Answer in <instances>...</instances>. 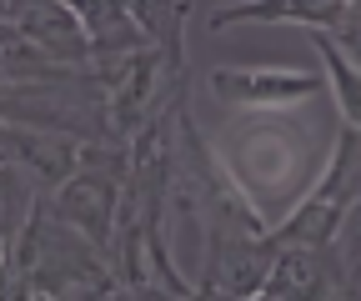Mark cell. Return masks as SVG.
Wrapping results in <instances>:
<instances>
[{
  "label": "cell",
  "instance_id": "cell-7",
  "mask_svg": "<svg viewBox=\"0 0 361 301\" xmlns=\"http://www.w3.org/2000/svg\"><path fill=\"white\" fill-rule=\"evenodd\" d=\"M346 256H336V241L322 246H281L276 266H271L261 296L281 301V296H346Z\"/></svg>",
  "mask_w": 361,
  "mask_h": 301
},
{
  "label": "cell",
  "instance_id": "cell-11",
  "mask_svg": "<svg viewBox=\"0 0 361 301\" xmlns=\"http://www.w3.org/2000/svg\"><path fill=\"white\" fill-rule=\"evenodd\" d=\"M336 40L346 46V56L361 66V0H351V11H346V20L336 25Z\"/></svg>",
  "mask_w": 361,
  "mask_h": 301
},
{
  "label": "cell",
  "instance_id": "cell-8",
  "mask_svg": "<svg viewBox=\"0 0 361 301\" xmlns=\"http://www.w3.org/2000/svg\"><path fill=\"white\" fill-rule=\"evenodd\" d=\"M351 11V0H236L211 16V30L226 25H306V30H336Z\"/></svg>",
  "mask_w": 361,
  "mask_h": 301
},
{
  "label": "cell",
  "instance_id": "cell-4",
  "mask_svg": "<svg viewBox=\"0 0 361 301\" xmlns=\"http://www.w3.org/2000/svg\"><path fill=\"white\" fill-rule=\"evenodd\" d=\"M356 206H361V131L341 121L322 181H316L311 196L276 226V241L281 246H322V241H336Z\"/></svg>",
  "mask_w": 361,
  "mask_h": 301
},
{
  "label": "cell",
  "instance_id": "cell-1",
  "mask_svg": "<svg viewBox=\"0 0 361 301\" xmlns=\"http://www.w3.org/2000/svg\"><path fill=\"white\" fill-rule=\"evenodd\" d=\"M331 146H336V131L306 125L291 111H241L236 121H226V131L216 141L231 181L271 221V231L322 181Z\"/></svg>",
  "mask_w": 361,
  "mask_h": 301
},
{
  "label": "cell",
  "instance_id": "cell-5",
  "mask_svg": "<svg viewBox=\"0 0 361 301\" xmlns=\"http://www.w3.org/2000/svg\"><path fill=\"white\" fill-rule=\"evenodd\" d=\"M206 91L231 111H296L311 106L316 91H326V70L306 66H216Z\"/></svg>",
  "mask_w": 361,
  "mask_h": 301
},
{
  "label": "cell",
  "instance_id": "cell-2",
  "mask_svg": "<svg viewBox=\"0 0 361 301\" xmlns=\"http://www.w3.org/2000/svg\"><path fill=\"white\" fill-rule=\"evenodd\" d=\"M6 296H126L111 251L56 216L51 191H35L25 221L6 236Z\"/></svg>",
  "mask_w": 361,
  "mask_h": 301
},
{
  "label": "cell",
  "instance_id": "cell-3",
  "mask_svg": "<svg viewBox=\"0 0 361 301\" xmlns=\"http://www.w3.org/2000/svg\"><path fill=\"white\" fill-rule=\"evenodd\" d=\"M126 181H130V146L90 141L80 166L71 171V181L61 191H51V206H56L61 221H71L75 231H85L96 246L111 251L116 246V221H121V201H126Z\"/></svg>",
  "mask_w": 361,
  "mask_h": 301
},
{
  "label": "cell",
  "instance_id": "cell-6",
  "mask_svg": "<svg viewBox=\"0 0 361 301\" xmlns=\"http://www.w3.org/2000/svg\"><path fill=\"white\" fill-rule=\"evenodd\" d=\"M90 141L56 131V125H30V121H6V166H16L35 191H61L71 171L80 166Z\"/></svg>",
  "mask_w": 361,
  "mask_h": 301
},
{
  "label": "cell",
  "instance_id": "cell-9",
  "mask_svg": "<svg viewBox=\"0 0 361 301\" xmlns=\"http://www.w3.org/2000/svg\"><path fill=\"white\" fill-rule=\"evenodd\" d=\"M71 11L80 16L90 46H96V66H111V61H121L130 51L151 46L146 25L130 11V0H71Z\"/></svg>",
  "mask_w": 361,
  "mask_h": 301
},
{
  "label": "cell",
  "instance_id": "cell-10",
  "mask_svg": "<svg viewBox=\"0 0 361 301\" xmlns=\"http://www.w3.org/2000/svg\"><path fill=\"white\" fill-rule=\"evenodd\" d=\"M311 40H316V51H322V70H326V91L336 101V116L361 131V66L346 56L336 30H311Z\"/></svg>",
  "mask_w": 361,
  "mask_h": 301
}]
</instances>
